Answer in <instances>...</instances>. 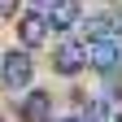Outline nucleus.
Instances as JSON below:
<instances>
[{
	"instance_id": "obj_1",
	"label": "nucleus",
	"mask_w": 122,
	"mask_h": 122,
	"mask_svg": "<svg viewBox=\"0 0 122 122\" xmlns=\"http://www.w3.org/2000/svg\"><path fill=\"white\" fill-rule=\"evenodd\" d=\"M30 74H35V61L26 57V48H13V52L0 57V83H5L9 92L30 87Z\"/></svg>"
},
{
	"instance_id": "obj_9",
	"label": "nucleus",
	"mask_w": 122,
	"mask_h": 122,
	"mask_svg": "<svg viewBox=\"0 0 122 122\" xmlns=\"http://www.w3.org/2000/svg\"><path fill=\"white\" fill-rule=\"evenodd\" d=\"M66 122H79V118H66Z\"/></svg>"
},
{
	"instance_id": "obj_3",
	"label": "nucleus",
	"mask_w": 122,
	"mask_h": 122,
	"mask_svg": "<svg viewBox=\"0 0 122 122\" xmlns=\"http://www.w3.org/2000/svg\"><path fill=\"white\" fill-rule=\"evenodd\" d=\"M83 66H87V48H79L74 39H66V44L52 52V70H57V74H79Z\"/></svg>"
},
{
	"instance_id": "obj_4",
	"label": "nucleus",
	"mask_w": 122,
	"mask_h": 122,
	"mask_svg": "<svg viewBox=\"0 0 122 122\" xmlns=\"http://www.w3.org/2000/svg\"><path fill=\"white\" fill-rule=\"evenodd\" d=\"M22 122H52V96L48 92H30L22 100Z\"/></svg>"
},
{
	"instance_id": "obj_11",
	"label": "nucleus",
	"mask_w": 122,
	"mask_h": 122,
	"mask_svg": "<svg viewBox=\"0 0 122 122\" xmlns=\"http://www.w3.org/2000/svg\"><path fill=\"white\" fill-rule=\"evenodd\" d=\"M118 122H122V118H118Z\"/></svg>"
},
{
	"instance_id": "obj_10",
	"label": "nucleus",
	"mask_w": 122,
	"mask_h": 122,
	"mask_svg": "<svg viewBox=\"0 0 122 122\" xmlns=\"http://www.w3.org/2000/svg\"><path fill=\"white\" fill-rule=\"evenodd\" d=\"M0 122H5V118H0Z\"/></svg>"
},
{
	"instance_id": "obj_5",
	"label": "nucleus",
	"mask_w": 122,
	"mask_h": 122,
	"mask_svg": "<svg viewBox=\"0 0 122 122\" xmlns=\"http://www.w3.org/2000/svg\"><path fill=\"white\" fill-rule=\"evenodd\" d=\"M48 18H39V13H26V18H22V26H18V39L26 44V48H39V44H44V35H48Z\"/></svg>"
},
{
	"instance_id": "obj_8",
	"label": "nucleus",
	"mask_w": 122,
	"mask_h": 122,
	"mask_svg": "<svg viewBox=\"0 0 122 122\" xmlns=\"http://www.w3.org/2000/svg\"><path fill=\"white\" fill-rule=\"evenodd\" d=\"M18 5H22V0H0V18H13V13H18Z\"/></svg>"
},
{
	"instance_id": "obj_2",
	"label": "nucleus",
	"mask_w": 122,
	"mask_h": 122,
	"mask_svg": "<svg viewBox=\"0 0 122 122\" xmlns=\"http://www.w3.org/2000/svg\"><path fill=\"white\" fill-rule=\"evenodd\" d=\"M87 66L100 70V74H109V70L118 66V44H113L109 35H96V39L87 44Z\"/></svg>"
},
{
	"instance_id": "obj_6",
	"label": "nucleus",
	"mask_w": 122,
	"mask_h": 122,
	"mask_svg": "<svg viewBox=\"0 0 122 122\" xmlns=\"http://www.w3.org/2000/svg\"><path fill=\"white\" fill-rule=\"evenodd\" d=\"M48 22L57 30L74 26V22H79V0H52V5H48Z\"/></svg>"
},
{
	"instance_id": "obj_7",
	"label": "nucleus",
	"mask_w": 122,
	"mask_h": 122,
	"mask_svg": "<svg viewBox=\"0 0 122 122\" xmlns=\"http://www.w3.org/2000/svg\"><path fill=\"white\" fill-rule=\"evenodd\" d=\"M83 26H87V35H92V39H96V35H109V30H113V22H109V18H87Z\"/></svg>"
}]
</instances>
